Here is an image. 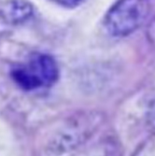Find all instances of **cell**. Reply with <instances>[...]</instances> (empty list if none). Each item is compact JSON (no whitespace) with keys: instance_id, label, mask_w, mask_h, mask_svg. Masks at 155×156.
Returning a JSON list of instances; mask_svg holds the SVG:
<instances>
[{"instance_id":"cell-1","label":"cell","mask_w":155,"mask_h":156,"mask_svg":"<svg viewBox=\"0 0 155 156\" xmlns=\"http://www.w3.org/2000/svg\"><path fill=\"white\" fill-rule=\"evenodd\" d=\"M10 76L18 87L31 92L53 85L58 80L59 69L51 55L36 53L24 62L14 66Z\"/></svg>"},{"instance_id":"cell-2","label":"cell","mask_w":155,"mask_h":156,"mask_svg":"<svg viewBox=\"0 0 155 156\" xmlns=\"http://www.w3.org/2000/svg\"><path fill=\"white\" fill-rule=\"evenodd\" d=\"M149 11V0H119L107 11L105 27L113 37L128 36L144 23Z\"/></svg>"},{"instance_id":"cell-3","label":"cell","mask_w":155,"mask_h":156,"mask_svg":"<svg viewBox=\"0 0 155 156\" xmlns=\"http://www.w3.org/2000/svg\"><path fill=\"white\" fill-rule=\"evenodd\" d=\"M33 13L32 5L26 0H9L0 9V16L9 24H19L30 18Z\"/></svg>"},{"instance_id":"cell-4","label":"cell","mask_w":155,"mask_h":156,"mask_svg":"<svg viewBox=\"0 0 155 156\" xmlns=\"http://www.w3.org/2000/svg\"><path fill=\"white\" fill-rule=\"evenodd\" d=\"M149 124L151 127V129L155 132V101L151 104V107L149 110Z\"/></svg>"},{"instance_id":"cell-5","label":"cell","mask_w":155,"mask_h":156,"mask_svg":"<svg viewBox=\"0 0 155 156\" xmlns=\"http://www.w3.org/2000/svg\"><path fill=\"white\" fill-rule=\"evenodd\" d=\"M51 1L57 3L59 5L65 6V7L71 8V7H75L79 5L80 2H82V0H51Z\"/></svg>"}]
</instances>
